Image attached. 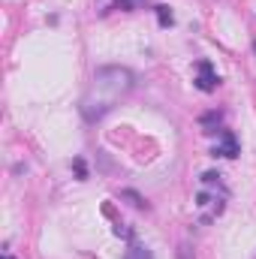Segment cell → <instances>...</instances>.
I'll return each mask as SVG.
<instances>
[{"label": "cell", "mask_w": 256, "mask_h": 259, "mask_svg": "<svg viewBox=\"0 0 256 259\" xmlns=\"http://www.w3.org/2000/svg\"><path fill=\"white\" fill-rule=\"evenodd\" d=\"M133 84H136V75L130 72L127 66H100L97 72H94V88H91V94H84V100H81V115H84V121H100L103 115H109L112 112V106H115V100L118 97H124L127 91H133Z\"/></svg>", "instance_id": "6da1fadb"}, {"label": "cell", "mask_w": 256, "mask_h": 259, "mask_svg": "<svg viewBox=\"0 0 256 259\" xmlns=\"http://www.w3.org/2000/svg\"><path fill=\"white\" fill-rule=\"evenodd\" d=\"M196 88L199 91H205V94H211V91H217V84H220V78H217V72H214V64L211 61H199L196 64Z\"/></svg>", "instance_id": "7a4b0ae2"}, {"label": "cell", "mask_w": 256, "mask_h": 259, "mask_svg": "<svg viewBox=\"0 0 256 259\" xmlns=\"http://www.w3.org/2000/svg\"><path fill=\"white\" fill-rule=\"evenodd\" d=\"M241 154V148H238V139H235V133L232 130H223L220 133V142L211 148V157H238Z\"/></svg>", "instance_id": "3957f363"}, {"label": "cell", "mask_w": 256, "mask_h": 259, "mask_svg": "<svg viewBox=\"0 0 256 259\" xmlns=\"http://www.w3.org/2000/svg\"><path fill=\"white\" fill-rule=\"evenodd\" d=\"M220 121H223V115H220V112H205V115L199 118V124L205 127V133H214V127H217Z\"/></svg>", "instance_id": "277c9868"}, {"label": "cell", "mask_w": 256, "mask_h": 259, "mask_svg": "<svg viewBox=\"0 0 256 259\" xmlns=\"http://www.w3.org/2000/svg\"><path fill=\"white\" fill-rule=\"evenodd\" d=\"M154 12H157L160 27H172V24H175V15H172V9H169V6H154Z\"/></svg>", "instance_id": "5b68a950"}, {"label": "cell", "mask_w": 256, "mask_h": 259, "mask_svg": "<svg viewBox=\"0 0 256 259\" xmlns=\"http://www.w3.org/2000/svg\"><path fill=\"white\" fill-rule=\"evenodd\" d=\"M124 259H154V253L148 247H142V244H133L127 253H124Z\"/></svg>", "instance_id": "8992f818"}, {"label": "cell", "mask_w": 256, "mask_h": 259, "mask_svg": "<svg viewBox=\"0 0 256 259\" xmlns=\"http://www.w3.org/2000/svg\"><path fill=\"white\" fill-rule=\"evenodd\" d=\"M121 199H127L130 205H133V208H145V199H142V196L136 193V190H121Z\"/></svg>", "instance_id": "52a82bcc"}, {"label": "cell", "mask_w": 256, "mask_h": 259, "mask_svg": "<svg viewBox=\"0 0 256 259\" xmlns=\"http://www.w3.org/2000/svg\"><path fill=\"white\" fill-rule=\"evenodd\" d=\"M72 169H75L78 181H84V178H88V166H84V160H81V157H75V160H72Z\"/></svg>", "instance_id": "ba28073f"}, {"label": "cell", "mask_w": 256, "mask_h": 259, "mask_svg": "<svg viewBox=\"0 0 256 259\" xmlns=\"http://www.w3.org/2000/svg\"><path fill=\"white\" fill-rule=\"evenodd\" d=\"M220 172H214V169H208V172H202V184H220Z\"/></svg>", "instance_id": "9c48e42d"}, {"label": "cell", "mask_w": 256, "mask_h": 259, "mask_svg": "<svg viewBox=\"0 0 256 259\" xmlns=\"http://www.w3.org/2000/svg\"><path fill=\"white\" fill-rule=\"evenodd\" d=\"M115 235H118V238H133V229L124 226V223H118V226H115Z\"/></svg>", "instance_id": "30bf717a"}, {"label": "cell", "mask_w": 256, "mask_h": 259, "mask_svg": "<svg viewBox=\"0 0 256 259\" xmlns=\"http://www.w3.org/2000/svg\"><path fill=\"white\" fill-rule=\"evenodd\" d=\"M112 9H124V12H130V9H133V0H118V3H112Z\"/></svg>", "instance_id": "8fae6325"}, {"label": "cell", "mask_w": 256, "mask_h": 259, "mask_svg": "<svg viewBox=\"0 0 256 259\" xmlns=\"http://www.w3.org/2000/svg\"><path fill=\"white\" fill-rule=\"evenodd\" d=\"M196 205H199V208L211 205V196H208V193H199V196H196Z\"/></svg>", "instance_id": "7c38bea8"}, {"label": "cell", "mask_w": 256, "mask_h": 259, "mask_svg": "<svg viewBox=\"0 0 256 259\" xmlns=\"http://www.w3.org/2000/svg\"><path fill=\"white\" fill-rule=\"evenodd\" d=\"M178 259H193L190 256V247H178Z\"/></svg>", "instance_id": "4fadbf2b"}, {"label": "cell", "mask_w": 256, "mask_h": 259, "mask_svg": "<svg viewBox=\"0 0 256 259\" xmlns=\"http://www.w3.org/2000/svg\"><path fill=\"white\" fill-rule=\"evenodd\" d=\"M3 259H12V256H3Z\"/></svg>", "instance_id": "5bb4252c"}]
</instances>
